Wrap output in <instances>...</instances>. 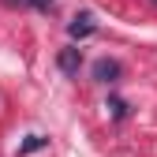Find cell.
<instances>
[{
	"mask_svg": "<svg viewBox=\"0 0 157 157\" xmlns=\"http://www.w3.org/2000/svg\"><path fill=\"white\" fill-rule=\"evenodd\" d=\"M109 109H112V116H116V120H120V116H127V105H124V101H112Z\"/></svg>",
	"mask_w": 157,
	"mask_h": 157,
	"instance_id": "8992f818",
	"label": "cell"
},
{
	"mask_svg": "<svg viewBox=\"0 0 157 157\" xmlns=\"http://www.w3.org/2000/svg\"><path fill=\"white\" fill-rule=\"evenodd\" d=\"M8 4H34L37 11H52V0H8Z\"/></svg>",
	"mask_w": 157,
	"mask_h": 157,
	"instance_id": "5b68a950",
	"label": "cell"
},
{
	"mask_svg": "<svg viewBox=\"0 0 157 157\" xmlns=\"http://www.w3.org/2000/svg\"><path fill=\"white\" fill-rule=\"evenodd\" d=\"M56 64H60L64 75H78V67H82V52H78V49H60Z\"/></svg>",
	"mask_w": 157,
	"mask_h": 157,
	"instance_id": "7a4b0ae2",
	"label": "cell"
},
{
	"mask_svg": "<svg viewBox=\"0 0 157 157\" xmlns=\"http://www.w3.org/2000/svg\"><path fill=\"white\" fill-rule=\"evenodd\" d=\"M94 30H97V23H94V15H90V11H82V15H75L71 23H67V34L75 37V41H82V37H90Z\"/></svg>",
	"mask_w": 157,
	"mask_h": 157,
	"instance_id": "6da1fadb",
	"label": "cell"
},
{
	"mask_svg": "<svg viewBox=\"0 0 157 157\" xmlns=\"http://www.w3.org/2000/svg\"><path fill=\"white\" fill-rule=\"evenodd\" d=\"M45 146V139H41V135H30V139L23 142V146H19V153H30V150H41Z\"/></svg>",
	"mask_w": 157,
	"mask_h": 157,
	"instance_id": "277c9868",
	"label": "cell"
},
{
	"mask_svg": "<svg viewBox=\"0 0 157 157\" xmlns=\"http://www.w3.org/2000/svg\"><path fill=\"white\" fill-rule=\"evenodd\" d=\"M116 75H120V64L116 60H97L94 64V78L97 82H116Z\"/></svg>",
	"mask_w": 157,
	"mask_h": 157,
	"instance_id": "3957f363",
	"label": "cell"
}]
</instances>
